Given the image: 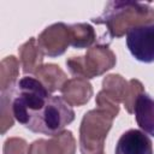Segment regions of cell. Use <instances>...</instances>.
I'll use <instances>...</instances> for the list:
<instances>
[{"label": "cell", "mask_w": 154, "mask_h": 154, "mask_svg": "<svg viewBox=\"0 0 154 154\" xmlns=\"http://www.w3.org/2000/svg\"><path fill=\"white\" fill-rule=\"evenodd\" d=\"M13 116L32 132L54 136L73 122L75 112L63 96L51 95L35 77H23L12 89Z\"/></svg>", "instance_id": "cell-1"}, {"label": "cell", "mask_w": 154, "mask_h": 154, "mask_svg": "<svg viewBox=\"0 0 154 154\" xmlns=\"http://www.w3.org/2000/svg\"><path fill=\"white\" fill-rule=\"evenodd\" d=\"M91 20L105 25L111 38H119L132 28L154 24V8L147 2L114 0L107 2L102 14Z\"/></svg>", "instance_id": "cell-2"}, {"label": "cell", "mask_w": 154, "mask_h": 154, "mask_svg": "<svg viewBox=\"0 0 154 154\" xmlns=\"http://www.w3.org/2000/svg\"><path fill=\"white\" fill-rule=\"evenodd\" d=\"M113 119L108 113L95 108L88 111L79 126V150L82 154H102L105 141Z\"/></svg>", "instance_id": "cell-3"}, {"label": "cell", "mask_w": 154, "mask_h": 154, "mask_svg": "<svg viewBox=\"0 0 154 154\" xmlns=\"http://www.w3.org/2000/svg\"><path fill=\"white\" fill-rule=\"evenodd\" d=\"M116 63V54L107 45H94L88 48L85 55L69 58L66 66L75 77L90 79L113 69Z\"/></svg>", "instance_id": "cell-4"}, {"label": "cell", "mask_w": 154, "mask_h": 154, "mask_svg": "<svg viewBox=\"0 0 154 154\" xmlns=\"http://www.w3.org/2000/svg\"><path fill=\"white\" fill-rule=\"evenodd\" d=\"M131 55L141 63H154V24L132 28L126 34Z\"/></svg>", "instance_id": "cell-5"}, {"label": "cell", "mask_w": 154, "mask_h": 154, "mask_svg": "<svg viewBox=\"0 0 154 154\" xmlns=\"http://www.w3.org/2000/svg\"><path fill=\"white\" fill-rule=\"evenodd\" d=\"M37 45L45 55L55 58L64 54L71 45L70 28L65 23H54L47 26L37 37Z\"/></svg>", "instance_id": "cell-6"}, {"label": "cell", "mask_w": 154, "mask_h": 154, "mask_svg": "<svg viewBox=\"0 0 154 154\" xmlns=\"http://www.w3.org/2000/svg\"><path fill=\"white\" fill-rule=\"evenodd\" d=\"M29 154H76V138L64 130L48 140L38 138L30 144Z\"/></svg>", "instance_id": "cell-7"}, {"label": "cell", "mask_w": 154, "mask_h": 154, "mask_svg": "<svg viewBox=\"0 0 154 154\" xmlns=\"http://www.w3.org/2000/svg\"><path fill=\"white\" fill-rule=\"evenodd\" d=\"M116 154H153V144L146 132L130 129L118 140Z\"/></svg>", "instance_id": "cell-8"}, {"label": "cell", "mask_w": 154, "mask_h": 154, "mask_svg": "<svg viewBox=\"0 0 154 154\" xmlns=\"http://www.w3.org/2000/svg\"><path fill=\"white\" fill-rule=\"evenodd\" d=\"M61 96L70 106H83L93 96V87L88 79L73 77L61 88Z\"/></svg>", "instance_id": "cell-9"}, {"label": "cell", "mask_w": 154, "mask_h": 154, "mask_svg": "<svg viewBox=\"0 0 154 154\" xmlns=\"http://www.w3.org/2000/svg\"><path fill=\"white\" fill-rule=\"evenodd\" d=\"M19 63L23 67L24 73H36V71L43 65V52L37 45V40L35 37H30L25 43H23L18 48Z\"/></svg>", "instance_id": "cell-10"}, {"label": "cell", "mask_w": 154, "mask_h": 154, "mask_svg": "<svg viewBox=\"0 0 154 154\" xmlns=\"http://www.w3.org/2000/svg\"><path fill=\"white\" fill-rule=\"evenodd\" d=\"M35 78H37L49 93L61 90L64 84L67 82L66 73L57 64H45V65H42L36 71Z\"/></svg>", "instance_id": "cell-11"}, {"label": "cell", "mask_w": 154, "mask_h": 154, "mask_svg": "<svg viewBox=\"0 0 154 154\" xmlns=\"http://www.w3.org/2000/svg\"><path fill=\"white\" fill-rule=\"evenodd\" d=\"M135 118L143 132L154 137V100L143 93L135 106Z\"/></svg>", "instance_id": "cell-12"}, {"label": "cell", "mask_w": 154, "mask_h": 154, "mask_svg": "<svg viewBox=\"0 0 154 154\" xmlns=\"http://www.w3.org/2000/svg\"><path fill=\"white\" fill-rule=\"evenodd\" d=\"M71 46L77 49L90 48L96 41V34L94 28L88 23H76L69 25Z\"/></svg>", "instance_id": "cell-13"}, {"label": "cell", "mask_w": 154, "mask_h": 154, "mask_svg": "<svg viewBox=\"0 0 154 154\" xmlns=\"http://www.w3.org/2000/svg\"><path fill=\"white\" fill-rule=\"evenodd\" d=\"M19 76V60L14 55L4 58L0 63V89L7 91L12 89Z\"/></svg>", "instance_id": "cell-14"}, {"label": "cell", "mask_w": 154, "mask_h": 154, "mask_svg": "<svg viewBox=\"0 0 154 154\" xmlns=\"http://www.w3.org/2000/svg\"><path fill=\"white\" fill-rule=\"evenodd\" d=\"M128 87H129V81H125L118 73L107 75L102 79V90L116 97L119 102H123Z\"/></svg>", "instance_id": "cell-15"}, {"label": "cell", "mask_w": 154, "mask_h": 154, "mask_svg": "<svg viewBox=\"0 0 154 154\" xmlns=\"http://www.w3.org/2000/svg\"><path fill=\"white\" fill-rule=\"evenodd\" d=\"M0 128L1 134L4 135L8 129L13 126L14 123V116H13V108H12V89L7 91H1V99H0Z\"/></svg>", "instance_id": "cell-16"}, {"label": "cell", "mask_w": 154, "mask_h": 154, "mask_svg": "<svg viewBox=\"0 0 154 154\" xmlns=\"http://www.w3.org/2000/svg\"><path fill=\"white\" fill-rule=\"evenodd\" d=\"M143 93H144V87L141 83V81H138L136 78H132L129 81V87H128V90L123 99V105L128 113L135 112L136 102Z\"/></svg>", "instance_id": "cell-17"}, {"label": "cell", "mask_w": 154, "mask_h": 154, "mask_svg": "<svg viewBox=\"0 0 154 154\" xmlns=\"http://www.w3.org/2000/svg\"><path fill=\"white\" fill-rule=\"evenodd\" d=\"M95 102H96V108L108 113L112 118H116L119 113V101L113 97L112 95H109L108 93H106L105 90H100L96 95V99H95Z\"/></svg>", "instance_id": "cell-18"}, {"label": "cell", "mask_w": 154, "mask_h": 154, "mask_svg": "<svg viewBox=\"0 0 154 154\" xmlns=\"http://www.w3.org/2000/svg\"><path fill=\"white\" fill-rule=\"evenodd\" d=\"M30 146L24 138L10 137L5 141L2 153L4 154H29Z\"/></svg>", "instance_id": "cell-19"}, {"label": "cell", "mask_w": 154, "mask_h": 154, "mask_svg": "<svg viewBox=\"0 0 154 154\" xmlns=\"http://www.w3.org/2000/svg\"><path fill=\"white\" fill-rule=\"evenodd\" d=\"M102 154H103V153H102Z\"/></svg>", "instance_id": "cell-20"}]
</instances>
